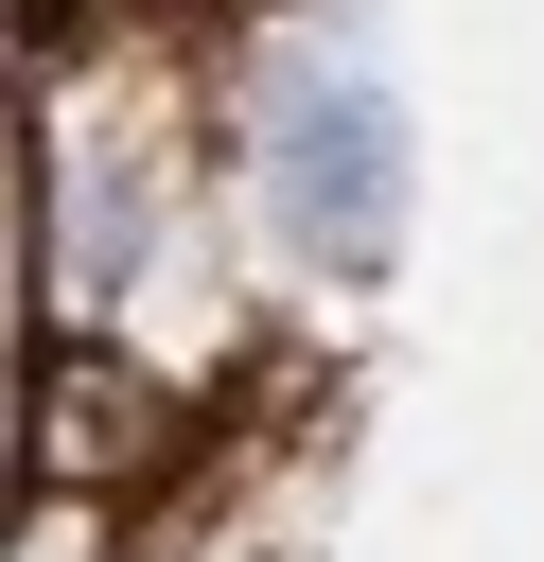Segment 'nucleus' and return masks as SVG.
Here are the masks:
<instances>
[{"mask_svg": "<svg viewBox=\"0 0 544 562\" xmlns=\"http://www.w3.org/2000/svg\"><path fill=\"white\" fill-rule=\"evenodd\" d=\"M386 211H404L386 105H369V88H298V105H281V228H298L316 263H351V246H386Z\"/></svg>", "mask_w": 544, "mask_h": 562, "instance_id": "f257e3e1", "label": "nucleus"}]
</instances>
